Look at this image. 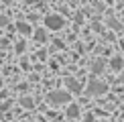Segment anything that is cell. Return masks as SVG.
Returning a JSON list of instances; mask_svg holds the SVG:
<instances>
[{
    "label": "cell",
    "mask_w": 124,
    "mask_h": 122,
    "mask_svg": "<svg viewBox=\"0 0 124 122\" xmlns=\"http://www.w3.org/2000/svg\"><path fill=\"white\" fill-rule=\"evenodd\" d=\"M71 96L67 92H51L49 94V102L51 104H63V102H69Z\"/></svg>",
    "instance_id": "cell-1"
},
{
    "label": "cell",
    "mask_w": 124,
    "mask_h": 122,
    "mask_svg": "<svg viewBox=\"0 0 124 122\" xmlns=\"http://www.w3.org/2000/svg\"><path fill=\"white\" fill-rule=\"evenodd\" d=\"M106 92V84L104 81H90V85H87V94L90 96H98V94H104Z\"/></svg>",
    "instance_id": "cell-2"
},
{
    "label": "cell",
    "mask_w": 124,
    "mask_h": 122,
    "mask_svg": "<svg viewBox=\"0 0 124 122\" xmlns=\"http://www.w3.org/2000/svg\"><path fill=\"white\" fill-rule=\"evenodd\" d=\"M47 27L49 29H61V27H63V18L51 14V16H47Z\"/></svg>",
    "instance_id": "cell-3"
},
{
    "label": "cell",
    "mask_w": 124,
    "mask_h": 122,
    "mask_svg": "<svg viewBox=\"0 0 124 122\" xmlns=\"http://www.w3.org/2000/svg\"><path fill=\"white\" fill-rule=\"evenodd\" d=\"M67 88H69V90H73V92H81V85L77 84L75 79H67Z\"/></svg>",
    "instance_id": "cell-4"
},
{
    "label": "cell",
    "mask_w": 124,
    "mask_h": 122,
    "mask_svg": "<svg viewBox=\"0 0 124 122\" xmlns=\"http://www.w3.org/2000/svg\"><path fill=\"white\" fill-rule=\"evenodd\" d=\"M112 69H114V71L122 69V59H120V57H114V59H112Z\"/></svg>",
    "instance_id": "cell-5"
},
{
    "label": "cell",
    "mask_w": 124,
    "mask_h": 122,
    "mask_svg": "<svg viewBox=\"0 0 124 122\" xmlns=\"http://www.w3.org/2000/svg\"><path fill=\"white\" fill-rule=\"evenodd\" d=\"M67 114H69V116H71V118H75V116H77V114H79V108H77V106H71V108H69V110H67Z\"/></svg>",
    "instance_id": "cell-6"
},
{
    "label": "cell",
    "mask_w": 124,
    "mask_h": 122,
    "mask_svg": "<svg viewBox=\"0 0 124 122\" xmlns=\"http://www.w3.org/2000/svg\"><path fill=\"white\" fill-rule=\"evenodd\" d=\"M102 69H104V65H102V61H96V63H94V67H92V71H94V73H100Z\"/></svg>",
    "instance_id": "cell-7"
},
{
    "label": "cell",
    "mask_w": 124,
    "mask_h": 122,
    "mask_svg": "<svg viewBox=\"0 0 124 122\" xmlns=\"http://www.w3.org/2000/svg\"><path fill=\"white\" fill-rule=\"evenodd\" d=\"M35 39H37V41H45V33H43V30H37V35H35Z\"/></svg>",
    "instance_id": "cell-8"
},
{
    "label": "cell",
    "mask_w": 124,
    "mask_h": 122,
    "mask_svg": "<svg viewBox=\"0 0 124 122\" xmlns=\"http://www.w3.org/2000/svg\"><path fill=\"white\" fill-rule=\"evenodd\" d=\"M84 122H94V116H87V118H85Z\"/></svg>",
    "instance_id": "cell-9"
},
{
    "label": "cell",
    "mask_w": 124,
    "mask_h": 122,
    "mask_svg": "<svg viewBox=\"0 0 124 122\" xmlns=\"http://www.w3.org/2000/svg\"><path fill=\"white\" fill-rule=\"evenodd\" d=\"M122 2H124V0H122Z\"/></svg>",
    "instance_id": "cell-10"
}]
</instances>
